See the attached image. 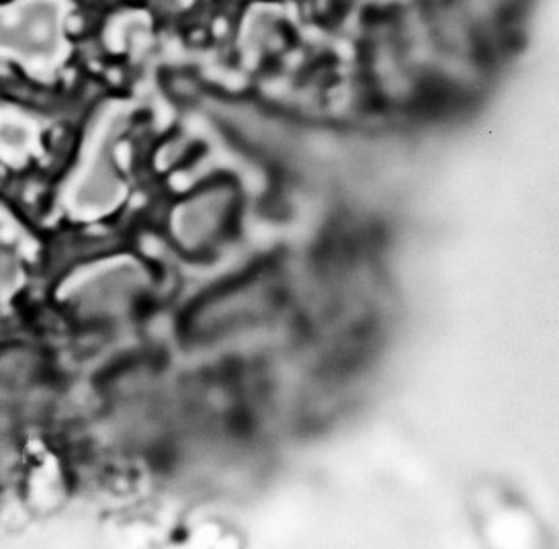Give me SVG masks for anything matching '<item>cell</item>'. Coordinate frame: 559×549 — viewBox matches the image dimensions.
Returning a JSON list of instances; mask_svg holds the SVG:
<instances>
[{
	"label": "cell",
	"mask_w": 559,
	"mask_h": 549,
	"mask_svg": "<svg viewBox=\"0 0 559 549\" xmlns=\"http://www.w3.org/2000/svg\"><path fill=\"white\" fill-rule=\"evenodd\" d=\"M181 2H185V4H191V2H195V0H181Z\"/></svg>",
	"instance_id": "7"
},
{
	"label": "cell",
	"mask_w": 559,
	"mask_h": 549,
	"mask_svg": "<svg viewBox=\"0 0 559 549\" xmlns=\"http://www.w3.org/2000/svg\"><path fill=\"white\" fill-rule=\"evenodd\" d=\"M19 263V232L15 224L0 210V265L4 268L7 277L17 268Z\"/></svg>",
	"instance_id": "6"
},
{
	"label": "cell",
	"mask_w": 559,
	"mask_h": 549,
	"mask_svg": "<svg viewBox=\"0 0 559 549\" xmlns=\"http://www.w3.org/2000/svg\"><path fill=\"white\" fill-rule=\"evenodd\" d=\"M123 128L126 114L121 109H111L100 117L64 195L74 216H107L126 198L128 183L119 158Z\"/></svg>",
	"instance_id": "2"
},
{
	"label": "cell",
	"mask_w": 559,
	"mask_h": 549,
	"mask_svg": "<svg viewBox=\"0 0 559 549\" xmlns=\"http://www.w3.org/2000/svg\"><path fill=\"white\" fill-rule=\"evenodd\" d=\"M68 17V0L0 4V60L17 62L35 79L50 81L70 56Z\"/></svg>",
	"instance_id": "1"
},
{
	"label": "cell",
	"mask_w": 559,
	"mask_h": 549,
	"mask_svg": "<svg viewBox=\"0 0 559 549\" xmlns=\"http://www.w3.org/2000/svg\"><path fill=\"white\" fill-rule=\"evenodd\" d=\"M39 148V128L17 109L0 107V158L21 165Z\"/></svg>",
	"instance_id": "5"
},
{
	"label": "cell",
	"mask_w": 559,
	"mask_h": 549,
	"mask_svg": "<svg viewBox=\"0 0 559 549\" xmlns=\"http://www.w3.org/2000/svg\"><path fill=\"white\" fill-rule=\"evenodd\" d=\"M230 200L222 191H210L185 201L175 216V234L187 249H203L217 238L228 217Z\"/></svg>",
	"instance_id": "4"
},
{
	"label": "cell",
	"mask_w": 559,
	"mask_h": 549,
	"mask_svg": "<svg viewBox=\"0 0 559 549\" xmlns=\"http://www.w3.org/2000/svg\"><path fill=\"white\" fill-rule=\"evenodd\" d=\"M142 291L144 277L135 266H105L74 285L68 296V312L86 326L116 324L138 308Z\"/></svg>",
	"instance_id": "3"
}]
</instances>
